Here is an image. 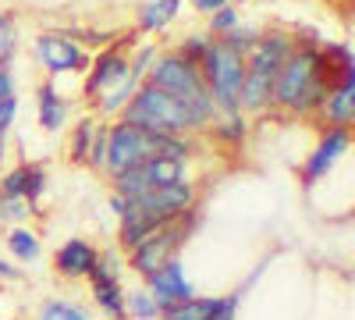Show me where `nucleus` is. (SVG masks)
Listing matches in <instances>:
<instances>
[{
  "label": "nucleus",
  "mask_w": 355,
  "mask_h": 320,
  "mask_svg": "<svg viewBox=\"0 0 355 320\" xmlns=\"http://www.w3.org/2000/svg\"><path fill=\"white\" fill-rule=\"evenodd\" d=\"M231 0H192V8L199 11V15H214V11H220V8H227Z\"/></svg>",
  "instance_id": "35"
},
{
  "label": "nucleus",
  "mask_w": 355,
  "mask_h": 320,
  "mask_svg": "<svg viewBox=\"0 0 355 320\" xmlns=\"http://www.w3.org/2000/svg\"><path fill=\"white\" fill-rule=\"evenodd\" d=\"M327 85L316 75V47H295L288 61L274 75L270 90V110H288L295 118H313L320 110Z\"/></svg>",
  "instance_id": "2"
},
{
  "label": "nucleus",
  "mask_w": 355,
  "mask_h": 320,
  "mask_svg": "<svg viewBox=\"0 0 355 320\" xmlns=\"http://www.w3.org/2000/svg\"><path fill=\"white\" fill-rule=\"evenodd\" d=\"M196 224H199L196 207L185 210V214H178V217H171V221H164L153 235H146L135 249H128V267L139 278H153L160 267H167L171 260H178V249L192 239Z\"/></svg>",
  "instance_id": "4"
},
{
  "label": "nucleus",
  "mask_w": 355,
  "mask_h": 320,
  "mask_svg": "<svg viewBox=\"0 0 355 320\" xmlns=\"http://www.w3.org/2000/svg\"><path fill=\"white\" fill-rule=\"evenodd\" d=\"M178 11H182V0H150V4L139 8L135 28L139 33H164V28L178 18Z\"/></svg>",
  "instance_id": "15"
},
{
  "label": "nucleus",
  "mask_w": 355,
  "mask_h": 320,
  "mask_svg": "<svg viewBox=\"0 0 355 320\" xmlns=\"http://www.w3.org/2000/svg\"><path fill=\"white\" fill-rule=\"evenodd\" d=\"M327 4H352V0H327Z\"/></svg>",
  "instance_id": "40"
},
{
  "label": "nucleus",
  "mask_w": 355,
  "mask_h": 320,
  "mask_svg": "<svg viewBox=\"0 0 355 320\" xmlns=\"http://www.w3.org/2000/svg\"><path fill=\"white\" fill-rule=\"evenodd\" d=\"M139 210H146L150 217H157L160 224L178 217V214H185L196 207V189L192 182H178V185H164V189H153L150 196H146L142 203H135Z\"/></svg>",
  "instance_id": "11"
},
{
  "label": "nucleus",
  "mask_w": 355,
  "mask_h": 320,
  "mask_svg": "<svg viewBox=\"0 0 355 320\" xmlns=\"http://www.w3.org/2000/svg\"><path fill=\"white\" fill-rule=\"evenodd\" d=\"M36 320H89L85 310H78L75 303H64V299H50L40 306V317Z\"/></svg>",
  "instance_id": "26"
},
{
  "label": "nucleus",
  "mask_w": 355,
  "mask_h": 320,
  "mask_svg": "<svg viewBox=\"0 0 355 320\" xmlns=\"http://www.w3.org/2000/svg\"><path fill=\"white\" fill-rule=\"evenodd\" d=\"M4 157H8V135L0 132V160H4Z\"/></svg>",
  "instance_id": "39"
},
{
  "label": "nucleus",
  "mask_w": 355,
  "mask_h": 320,
  "mask_svg": "<svg viewBox=\"0 0 355 320\" xmlns=\"http://www.w3.org/2000/svg\"><path fill=\"white\" fill-rule=\"evenodd\" d=\"M107 135H110V125L107 121H96V132H93V142H89V157L85 164L103 174V160H107Z\"/></svg>",
  "instance_id": "28"
},
{
  "label": "nucleus",
  "mask_w": 355,
  "mask_h": 320,
  "mask_svg": "<svg viewBox=\"0 0 355 320\" xmlns=\"http://www.w3.org/2000/svg\"><path fill=\"white\" fill-rule=\"evenodd\" d=\"M234 25H239V11H234V8L227 4V8H220V11H214V15H210V25H206V33H210L214 40H220V36H227V33H231Z\"/></svg>",
  "instance_id": "29"
},
{
  "label": "nucleus",
  "mask_w": 355,
  "mask_h": 320,
  "mask_svg": "<svg viewBox=\"0 0 355 320\" xmlns=\"http://www.w3.org/2000/svg\"><path fill=\"white\" fill-rule=\"evenodd\" d=\"M93 299L114 320H125L128 317L125 313V288H121V281H93Z\"/></svg>",
  "instance_id": "18"
},
{
  "label": "nucleus",
  "mask_w": 355,
  "mask_h": 320,
  "mask_svg": "<svg viewBox=\"0 0 355 320\" xmlns=\"http://www.w3.org/2000/svg\"><path fill=\"white\" fill-rule=\"evenodd\" d=\"M210 128H214L217 142H231V146H239V142L245 139V118L242 114H217V121Z\"/></svg>",
  "instance_id": "22"
},
{
  "label": "nucleus",
  "mask_w": 355,
  "mask_h": 320,
  "mask_svg": "<svg viewBox=\"0 0 355 320\" xmlns=\"http://www.w3.org/2000/svg\"><path fill=\"white\" fill-rule=\"evenodd\" d=\"M239 317V296H217L210 306V320H234Z\"/></svg>",
  "instance_id": "32"
},
{
  "label": "nucleus",
  "mask_w": 355,
  "mask_h": 320,
  "mask_svg": "<svg viewBox=\"0 0 355 320\" xmlns=\"http://www.w3.org/2000/svg\"><path fill=\"white\" fill-rule=\"evenodd\" d=\"M18 118V96H8V100H0V132L8 135L11 121Z\"/></svg>",
  "instance_id": "34"
},
{
  "label": "nucleus",
  "mask_w": 355,
  "mask_h": 320,
  "mask_svg": "<svg viewBox=\"0 0 355 320\" xmlns=\"http://www.w3.org/2000/svg\"><path fill=\"white\" fill-rule=\"evenodd\" d=\"M36 100H40V125H43L46 132H57V128L68 121V103H64L61 93H57L53 82H43V85H40Z\"/></svg>",
  "instance_id": "17"
},
{
  "label": "nucleus",
  "mask_w": 355,
  "mask_h": 320,
  "mask_svg": "<svg viewBox=\"0 0 355 320\" xmlns=\"http://www.w3.org/2000/svg\"><path fill=\"white\" fill-rule=\"evenodd\" d=\"M8 96H15V75L11 68H0V100H8Z\"/></svg>",
  "instance_id": "36"
},
{
  "label": "nucleus",
  "mask_w": 355,
  "mask_h": 320,
  "mask_svg": "<svg viewBox=\"0 0 355 320\" xmlns=\"http://www.w3.org/2000/svg\"><path fill=\"white\" fill-rule=\"evenodd\" d=\"M210 43H214V36L210 33H192V36H185L182 43H178V57H185L189 65H202V57H206V50H210Z\"/></svg>",
  "instance_id": "25"
},
{
  "label": "nucleus",
  "mask_w": 355,
  "mask_h": 320,
  "mask_svg": "<svg viewBox=\"0 0 355 320\" xmlns=\"http://www.w3.org/2000/svg\"><path fill=\"white\" fill-rule=\"evenodd\" d=\"M132 43V36L125 40ZM125 43H110L96 53V61H89V78L82 85V96L85 100H96L103 90H110L114 82H121L128 75V53H125Z\"/></svg>",
  "instance_id": "8"
},
{
  "label": "nucleus",
  "mask_w": 355,
  "mask_h": 320,
  "mask_svg": "<svg viewBox=\"0 0 355 320\" xmlns=\"http://www.w3.org/2000/svg\"><path fill=\"white\" fill-rule=\"evenodd\" d=\"M295 50L291 28L274 25L263 28L259 43L245 57V78H242V93H239V114H263L270 110V90H274V75L288 61V53Z\"/></svg>",
  "instance_id": "1"
},
{
  "label": "nucleus",
  "mask_w": 355,
  "mask_h": 320,
  "mask_svg": "<svg viewBox=\"0 0 355 320\" xmlns=\"http://www.w3.org/2000/svg\"><path fill=\"white\" fill-rule=\"evenodd\" d=\"M202 82H206V93H210L217 114H239V93H242V78H245V57L227 50L220 40L210 43L202 57Z\"/></svg>",
  "instance_id": "5"
},
{
  "label": "nucleus",
  "mask_w": 355,
  "mask_h": 320,
  "mask_svg": "<svg viewBox=\"0 0 355 320\" xmlns=\"http://www.w3.org/2000/svg\"><path fill=\"white\" fill-rule=\"evenodd\" d=\"M15 43H18V33H15V18H11L8 11H0V68H11Z\"/></svg>",
  "instance_id": "27"
},
{
  "label": "nucleus",
  "mask_w": 355,
  "mask_h": 320,
  "mask_svg": "<svg viewBox=\"0 0 355 320\" xmlns=\"http://www.w3.org/2000/svg\"><path fill=\"white\" fill-rule=\"evenodd\" d=\"M117 121H128V125H135L142 132H153V135H192L189 107L150 82H142L135 90V96L125 103Z\"/></svg>",
  "instance_id": "3"
},
{
  "label": "nucleus",
  "mask_w": 355,
  "mask_h": 320,
  "mask_svg": "<svg viewBox=\"0 0 355 320\" xmlns=\"http://www.w3.org/2000/svg\"><path fill=\"white\" fill-rule=\"evenodd\" d=\"M8 249H11V256L18 260V264H36V260H40V239L28 228H15L11 231V235H8Z\"/></svg>",
  "instance_id": "20"
},
{
  "label": "nucleus",
  "mask_w": 355,
  "mask_h": 320,
  "mask_svg": "<svg viewBox=\"0 0 355 320\" xmlns=\"http://www.w3.org/2000/svg\"><path fill=\"white\" fill-rule=\"evenodd\" d=\"M110 210H114L117 217H125V214H128V203H125L121 196H117V192H114V196H110Z\"/></svg>",
  "instance_id": "37"
},
{
  "label": "nucleus",
  "mask_w": 355,
  "mask_h": 320,
  "mask_svg": "<svg viewBox=\"0 0 355 320\" xmlns=\"http://www.w3.org/2000/svg\"><path fill=\"white\" fill-rule=\"evenodd\" d=\"M146 292L153 296L157 310H167V306H178V303H185L192 299V281L185 278L182 271V260H171L167 267H160L153 278H146Z\"/></svg>",
  "instance_id": "10"
},
{
  "label": "nucleus",
  "mask_w": 355,
  "mask_h": 320,
  "mask_svg": "<svg viewBox=\"0 0 355 320\" xmlns=\"http://www.w3.org/2000/svg\"><path fill=\"white\" fill-rule=\"evenodd\" d=\"M153 61H157V47H139V50H135V57L128 61V68H132V75H139V78L146 82V75H150Z\"/></svg>",
  "instance_id": "31"
},
{
  "label": "nucleus",
  "mask_w": 355,
  "mask_h": 320,
  "mask_svg": "<svg viewBox=\"0 0 355 320\" xmlns=\"http://www.w3.org/2000/svg\"><path fill=\"white\" fill-rule=\"evenodd\" d=\"M96 256H100V249L93 242L71 239V242H64L61 249H57L53 267H57V274H61V278L78 281V278H89V271H93V264H96Z\"/></svg>",
  "instance_id": "12"
},
{
  "label": "nucleus",
  "mask_w": 355,
  "mask_h": 320,
  "mask_svg": "<svg viewBox=\"0 0 355 320\" xmlns=\"http://www.w3.org/2000/svg\"><path fill=\"white\" fill-rule=\"evenodd\" d=\"M157 228H160L157 217H150V214L139 210V207H128V214L121 217V231H117V242H121V249L128 253V249H135L146 235H153Z\"/></svg>",
  "instance_id": "16"
},
{
  "label": "nucleus",
  "mask_w": 355,
  "mask_h": 320,
  "mask_svg": "<svg viewBox=\"0 0 355 320\" xmlns=\"http://www.w3.org/2000/svg\"><path fill=\"white\" fill-rule=\"evenodd\" d=\"M46 192V171L40 164H28V189H25V203L33 207V203Z\"/></svg>",
  "instance_id": "30"
},
{
  "label": "nucleus",
  "mask_w": 355,
  "mask_h": 320,
  "mask_svg": "<svg viewBox=\"0 0 355 320\" xmlns=\"http://www.w3.org/2000/svg\"><path fill=\"white\" fill-rule=\"evenodd\" d=\"M259 33H263V28H256V25H242V22H239L227 36H220V43H224L227 50H234V53L249 57V53H252V47L259 43Z\"/></svg>",
  "instance_id": "23"
},
{
  "label": "nucleus",
  "mask_w": 355,
  "mask_h": 320,
  "mask_svg": "<svg viewBox=\"0 0 355 320\" xmlns=\"http://www.w3.org/2000/svg\"><path fill=\"white\" fill-rule=\"evenodd\" d=\"M28 214H33V207L25 199H0V221H21Z\"/></svg>",
  "instance_id": "33"
},
{
  "label": "nucleus",
  "mask_w": 355,
  "mask_h": 320,
  "mask_svg": "<svg viewBox=\"0 0 355 320\" xmlns=\"http://www.w3.org/2000/svg\"><path fill=\"white\" fill-rule=\"evenodd\" d=\"M142 174L150 178L153 189L178 185V182H189V160H178V157H167V153H153L150 160L142 164Z\"/></svg>",
  "instance_id": "14"
},
{
  "label": "nucleus",
  "mask_w": 355,
  "mask_h": 320,
  "mask_svg": "<svg viewBox=\"0 0 355 320\" xmlns=\"http://www.w3.org/2000/svg\"><path fill=\"white\" fill-rule=\"evenodd\" d=\"M352 150V128H323L320 142H316V150L309 153L306 167H302V185L313 189L323 174H331L334 164Z\"/></svg>",
  "instance_id": "9"
},
{
  "label": "nucleus",
  "mask_w": 355,
  "mask_h": 320,
  "mask_svg": "<svg viewBox=\"0 0 355 320\" xmlns=\"http://www.w3.org/2000/svg\"><path fill=\"white\" fill-rule=\"evenodd\" d=\"M36 61L50 71V75H68V71H85L89 68V50L71 43L61 33H43L36 40Z\"/></svg>",
  "instance_id": "7"
},
{
  "label": "nucleus",
  "mask_w": 355,
  "mask_h": 320,
  "mask_svg": "<svg viewBox=\"0 0 355 320\" xmlns=\"http://www.w3.org/2000/svg\"><path fill=\"white\" fill-rule=\"evenodd\" d=\"M157 142L160 135L153 132H142L128 121H117L110 125V135H107V160H103V174L114 182V178H121V174L142 167L146 160H150L157 153Z\"/></svg>",
  "instance_id": "6"
},
{
  "label": "nucleus",
  "mask_w": 355,
  "mask_h": 320,
  "mask_svg": "<svg viewBox=\"0 0 355 320\" xmlns=\"http://www.w3.org/2000/svg\"><path fill=\"white\" fill-rule=\"evenodd\" d=\"M0 278H4V281H18V267H11L8 260H0Z\"/></svg>",
  "instance_id": "38"
},
{
  "label": "nucleus",
  "mask_w": 355,
  "mask_h": 320,
  "mask_svg": "<svg viewBox=\"0 0 355 320\" xmlns=\"http://www.w3.org/2000/svg\"><path fill=\"white\" fill-rule=\"evenodd\" d=\"M96 121L100 118H93V114H85V118L75 121V128H71V150H68V160L71 164H85L89 142H93V132H96Z\"/></svg>",
  "instance_id": "19"
},
{
  "label": "nucleus",
  "mask_w": 355,
  "mask_h": 320,
  "mask_svg": "<svg viewBox=\"0 0 355 320\" xmlns=\"http://www.w3.org/2000/svg\"><path fill=\"white\" fill-rule=\"evenodd\" d=\"M125 313L135 317V320H157L160 310L153 303V296L146 288H135V292H125Z\"/></svg>",
  "instance_id": "24"
},
{
  "label": "nucleus",
  "mask_w": 355,
  "mask_h": 320,
  "mask_svg": "<svg viewBox=\"0 0 355 320\" xmlns=\"http://www.w3.org/2000/svg\"><path fill=\"white\" fill-rule=\"evenodd\" d=\"M316 114L323 118L327 128H352V121H355V78L341 82L338 90H327Z\"/></svg>",
  "instance_id": "13"
},
{
  "label": "nucleus",
  "mask_w": 355,
  "mask_h": 320,
  "mask_svg": "<svg viewBox=\"0 0 355 320\" xmlns=\"http://www.w3.org/2000/svg\"><path fill=\"white\" fill-rule=\"evenodd\" d=\"M210 306H214V299H199V296H192V299L178 303V306L160 310V317H164V320H210Z\"/></svg>",
  "instance_id": "21"
}]
</instances>
